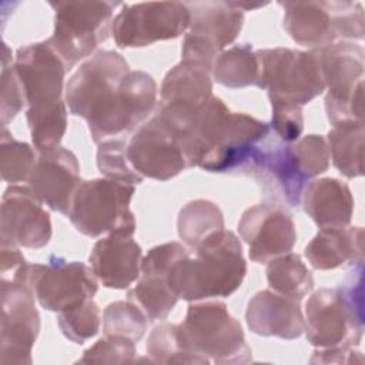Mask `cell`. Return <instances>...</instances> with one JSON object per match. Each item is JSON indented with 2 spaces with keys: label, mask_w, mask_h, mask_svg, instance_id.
I'll list each match as a JSON object with an SVG mask.
<instances>
[{
  "label": "cell",
  "mask_w": 365,
  "mask_h": 365,
  "mask_svg": "<svg viewBox=\"0 0 365 365\" xmlns=\"http://www.w3.org/2000/svg\"><path fill=\"white\" fill-rule=\"evenodd\" d=\"M1 127L7 124L27 106L23 84L13 64H1Z\"/></svg>",
  "instance_id": "40"
},
{
  "label": "cell",
  "mask_w": 365,
  "mask_h": 365,
  "mask_svg": "<svg viewBox=\"0 0 365 365\" xmlns=\"http://www.w3.org/2000/svg\"><path fill=\"white\" fill-rule=\"evenodd\" d=\"M188 348L214 364H247L252 351L242 327L221 301H207L188 307L180 324Z\"/></svg>",
  "instance_id": "6"
},
{
  "label": "cell",
  "mask_w": 365,
  "mask_h": 365,
  "mask_svg": "<svg viewBox=\"0 0 365 365\" xmlns=\"http://www.w3.org/2000/svg\"><path fill=\"white\" fill-rule=\"evenodd\" d=\"M178 237L182 242L197 250L211 235L224 230V217L220 207L210 200H192L178 212Z\"/></svg>",
  "instance_id": "29"
},
{
  "label": "cell",
  "mask_w": 365,
  "mask_h": 365,
  "mask_svg": "<svg viewBox=\"0 0 365 365\" xmlns=\"http://www.w3.org/2000/svg\"><path fill=\"white\" fill-rule=\"evenodd\" d=\"M157 83L145 71H130L106 110L88 124L94 143L118 138L140 125L154 110Z\"/></svg>",
  "instance_id": "16"
},
{
  "label": "cell",
  "mask_w": 365,
  "mask_h": 365,
  "mask_svg": "<svg viewBox=\"0 0 365 365\" xmlns=\"http://www.w3.org/2000/svg\"><path fill=\"white\" fill-rule=\"evenodd\" d=\"M190 21V9L182 1L123 4L113 20L111 34L121 48L145 47L180 37L188 30Z\"/></svg>",
  "instance_id": "12"
},
{
  "label": "cell",
  "mask_w": 365,
  "mask_h": 365,
  "mask_svg": "<svg viewBox=\"0 0 365 365\" xmlns=\"http://www.w3.org/2000/svg\"><path fill=\"white\" fill-rule=\"evenodd\" d=\"M147 315L133 301H114L103 312L104 335H121L134 342L147 331Z\"/></svg>",
  "instance_id": "35"
},
{
  "label": "cell",
  "mask_w": 365,
  "mask_h": 365,
  "mask_svg": "<svg viewBox=\"0 0 365 365\" xmlns=\"http://www.w3.org/2000/svg\"><path fill=\"white\" fill-rule=\"evenodd\" d=\"M322 78L328 93L325 111L332 125L364 123L365 51L354 41H335L317 50Z\"/></svg>",
  "instance_id": "7"
},
{
  "label": "cell",
  "mask_w": 365,
  "mask_h": 365,
  "mask_svg": "<svg viewBox=\"0 0 365 365\" xmlns=\"http://www.w3.org/2000/svg\"><path fill=\"white\" fill-rule=\"evenodd\" d=\"M125 58L113 50H98L87 58L66 84V104L71 114L93 123L114 98L130 73Z\"/></svg>",
  "instance_id": "11"
},
{
  "label": "cell",
  "mask_w": 365,
  "mask_h": 365,
  "mask_svg": "<svg viewBox=\"0 0 365 365\" xmlns=\"http://www.w3.org/2000/svg\"><path fill=\"white\" fill-rule=\"evenodd\" d=\"M284 29L299 46L321 50L336 40H362L364 7L359 1H279Z\"/></svg>",
  "instance_id": "4"
},
{
  "label": "cell",
  "mask_w": 365,
  "mask_h": 365,
  "mask_svg": "<svg viewBox=\"0 0 365 365\" xmlns=\"http://www.w3.org/2000/svg\"><path fill=\"white\" fill-rule=\"evenodd\" d=\"M127 299L137 304L148 319H165L178 302V295L173 291L165 277L141 275Z\"/></svg>",
  "instance_id": "33"
},
{
  "label": "cell",
  "mask_w": 365,
  "mask_h": 365,
  "mask_svg": "<svg viewBox=\"0 0 365 365\" xmlns=\"http://www.w3.org/2000/svg\"><path fill=\"white\" fill-rule=\"evenodd\" d=\"M211 74L214 80L230 88L258 87L259 64L251 44L232 46L215 58Z\"/></svg>",
  "instance_id": "30"
},
{
  "label": "cell",
  "mask_w": 365,
  "mask_h": 365,
  "mask_svg": "<svg viewBox=\"0 0 365 365\" xmlns=\"http://www.w3.org/2000/svg\"><path fill=\"white\" fill-rule=\"evenodd\" d=\"M24 262H26V259H24L23 254L20 252L19 247L1 244V257H0L1 275H6V272L11 271V269L16 271Z\"/></svg>",
  "instance_id": "44"
},
{
  "label": "cell",
  "mask_w": 365,
  "mask_h": 365,
  "mask_svg": "<svg viewBox=\"0 0 365 365\" xmlns=\"http://www.w3.org/2000/svg\"><path fill=\"white\" fill-rule=\"evenodd\" d=\"M269 135V124L245 113H231L217 144L198 167L210 173L237 174L254 148Z\"/></svg>",
  "instance_id": "21"
},
{
  "label": "cell",
  "mask_w": 365,
  "mask_h": 365,
  "mask_svg": "<svg viewBox=\"0 0 365 365\" xmlns=\"http://www.w3.org/2000/svg\"><path fill=\"white\" fill-rule=\"evenodd\" d=\"M301 202L319 230L344 228L351 224L355 201L349 187L338 178L324 177L308 182Z\"/></svg>",
  "instance_id": "24"
},
{
  "label": "cell",
  "mask_w": 365,
  "mask_h": 365,
  "mask_svg": "<svg viewBox=\"0 0 365 365\" xmlns=\"http://www.w3.org/2000/svg\"><path fill=\"white\" fill-rule=\"evenodd\" d=\"M267 281L275 292L301 301L314 288V278L301 257L287 252L267 262Z\"/></svg>",
  "instance_id": "31"
},
{
  "label": "cell",
  "mask_w": 365,
  "mask_h": 365,
  "mask_svg": "<svg viewBox=\"0 0 365 365\" xmlns=\"http://www.w3.org/2000/svg\"><path fill=\"white\" fill-rule=\"evenodd\" d=\"M135 342L121 335H106L83 352L77 364H131Z\"/></svg>",
  "instance_id": "39"
},
{
  "label": "cell",
  "mask_w": 365,
  "mask_h": 365,
  "mask_svg": "<svg viewBox=\"0 0 365 365\" xmlns=\"http://www.w3.org/2000/svg\"><path fill=\"white\" fill-rule=\"evenodd\" d=\"M191 14L188 31L181 47V60L212 70L215 58L240 34L244 11L231 1L187 3Z\"/></svg>",
  "instance_id": "13"
},
{
  "label": "cell",
  "mask_w": 365,
  "mask_h": 365,
  "mask_svg": "<svg viewBox=\"0 0 365 365\" xmlns=\"http://www.w3.org/2000/svg\"><path fill=\"white\" fill-rule=\"evenodd\" d=\"M53 235L50 214L29 185H9L1 197V244L44 248Z\"/></svg>",
  "instance_id": "18"
},
{
  "label": "cell",
  "mask_w": 365,
  "mask_h": 365,
  "mask_svg": "<svg viewBox=\"0 0 365 365\" xmlns=\"http://www.w3.org/2000/svg\"><path fill=\"white\" fill-rule=\"evenodd\" d=\"M364 123L348 121L335 124L327 143L334 167L346 178L364 174Z\"/></svg>",
  "instance_id": "28"
},
{
  "label": "cell",
  "mask_w": 365,
  "mask_h": 365,
  "mask_svg": "<svg viewBox=\"0 0 365 365\" xmlns=\"http://www.w3.org/2000/svg\"><path fill=\"white\" fill-rule=\"evenodd\" d=\"M54 9V30L47 38L63 58L67 70L91 57L111 31L113 16L120 1H50Z\"/></svg>",
  "instance_id": "5"
},
{
  "label": "cell",
  "mask_w": 365,
  "mask_h": 365,
  "mask_svg": "<svg viewBox=\"0 0 365 365\" xmlns=\"http://www.w3.org/2000/svg\"><path fill=\"white\" fill-rule=\"evenodd\" d=\"M245 321L251 332L281 339L299 338L305 328L299 301L271 289L254 294L247 305Z\"/></svg>",
  "instance_id": "23"
},
{
  "label": "cell",
  "mask_w": 365,
  "mask_h": 365,
  "mask_svg": "<svg viewBox=\"0 0 365 365\" xmlns=\"http://www.w3.org/2000/svg\"><path fill=\"white\" fill-rule=\"evenodd\" d=\"M80 184V164L73 151L58 145L38 153L29 187L43 205L68 217Z\"/></svg>",
  "instance_id": "20"
},
{
  "label": "cell",
  "mask_w": 365,
  "mask_h": 365,
  "mask_svg": "<svg viewBox=\"0 0 365 365\" xmlns=\"http://www.w3.org/2000/svg\"><path fill=\"white\" fill-rule=\"evenodd\" d=\"M259 64L258 88L268 91L271 103L304 106L325 91L317 51L288 47L255 51Z\"/></svg>",
  "instance_id": "9"
},
{
  "label": "cell",
  "mask_w": 365,
  "mask_h": 365,
  "mask_svg": "<svg viewBox=\"0 0 365 365\" xmlns=\"http://www.w3.org/2000/svg\"><path fill=\"white\" fill-rule=\"evenodd\" d=\"M127 157L143 177L158 181H168L188 167L178 141L155 114L131 137Z\"/></svg>",
  "instance_id": "19"
},
{
  "label": "cell",
  "mask_w": 365,
  "mask_h": 365,
  "mask_svg": "<svg viewBox=\"0 0 365 365\" xmlns=\"http://www.w3.org/2000/svg\"><path fill=\"white\" fill-rule=\"evenodd\" d=\"M187 257L188 252L180 242L171 241L155 245L141 259V275H158L167 278L171 268Z\"/></svg>",
  "instance_id": "41"
},
{
  "label": "cell",
  "mask_w": 365,
  "mask_h": 365,
  "mask_svg": "<svg viewBox=\"0 0 365 365\" xmlns=\"http://www.w3.org/2000/svg\"><path fill=\"white\" fill-rule=\"evenodd\" d=\"M97 168L104 178L128 185H138L144 178L131 165L127 157V143L120 138L104 140L98 144Z\"/></svg>",
  "instance_id": "36"
},
{
  "label": "cell",
  "mask_w": 365,
  "mask_h": 365,
  "mask_svg": "<svg viewBox=\"0 0 365 365\" xmlns=\"http://www.w3.org/2000/svg\"><path fill=\"white\" fill-rule=\"evenodd\" d=\"M23 84L33 145L37 153L60 145L67 128V104L63 87L67 67L50 43L20 47L13 63Z\"/></svg>",
  "instance_id": "1"
},
{
  "label": "cell",
  "mask_w": 365,
  "mask_h": 365,
  "mask_svg": "<svg viewBox=\"0 0 365 365\" xmlns=\"http://www.w3.org/2000/svg\"><path fill=\"white\" fill-rule=\"evenodd\" d=\"M135 188L108 178L81 181L78 185L68 218L74 228L87 237L103 234H127L135 231L134 214L130 201Z\"/></svg>",
  "instance_id": "8"
},
{
  "label": "cell",
  "mask_w": 365,
  "mask_h": 365,
  "mask_svg": "<svg viewBox=\"0 0 365 365\" xmlns=\"http://www.w3.org/2000/svg\"><path fill=\"white\" fill-rule=\"evenodd\" d=\"M247 262L240 238L222 230L205 240L195 257L182 258L167 275L173 291L185 301H201L215 297H228L242 284Z\"/></svg>",
  "instance_id": "2"
},
{
  "label": "cell",
  "mask_w": 365,
  "mask_h": 365,
  "mask_svg": "<svg viewBox=\"0 0 365 365\" xmlns=\"http://www.w3.org/2000/svg\"><path fill=\"white\" fill-rule=\"evenodd\" d=\"M291 150L302 175L307 180L325 173L329 167V148L322 135L308 134L297 140V143H291Z\"/></svg>",
  "instance_id": "38"
},
{
  "label": "cell",
  "mask_w": 365,
  "mask_h": 365,
  "mask_svg": "<svg viewBox=\"0 0 365 365\" xmlns=\"http://www.w3.org/2000/svg\"><path fill=\"white\" fill-rule=\"evenodd\" d=\"M147 355L155 364H208L187 345L180 324L157 325L147 339Z\"/></svg>",
  "instance_id": "32"
},
{
  "label": "cell",
  "mask_w": 365,
  "mask_h": 365,
  "mask_svg": "<svg viewBox=\"0 0 365 365\" xmlns=\"http://www.w3.org/2000/svg\"><path fill=\"white\" fill-rule=\"evenodd\" d=\"M30 288L1 278L0 364L30 365L31 351L40 332V315Z\"/></svg>",
  "instance_id": "15"
},
{
  "label": "cell",
  "mask_w": 365,
  "mask_h": 365,
  "mask_svg": "<svg viewBox=\"0 0 365 365\" xmlns=\"http://www.w3.org/2000/svg\"><path fill=\"white\" fill-rule=\"evenodd\" d=\"M311 364H362L364 356L354 348H319L309 359Z\"/></svg>",
  "instance_id": "43"
},
{
  "label": "cell",
  "mask_w": 365,
  "mask_h": 365,
  "mask_svg": "<svg viewBox=\"0 0 365 365\" xmlns=\"http://www.w3.org/2000/svg\"><path fill=\"white\" fill-rule=\"evenodd\" d=\"M36 161L37 155L31 145L16 140L7 127H1L0 170L3 181L11 185L29 181Z\"/></svg>",
  "instance_id": "34"
},
{
  "label": "cell",
  "mask_w": 365,
  "mask_h": 365,
  "mask_svg": "<svg viewBox=\"0 0 365 365\" xmlns=\"http://www.w3.org/2000/svg\"><path fill=\"white\" fill-rule=\"evenodd\" d=\"M143 251L133 235L108 234L90 252V267L97 279L111 289H125L140 278Z\"/></svg>",
  "instance_id": "22"
},
{
  "label": "cell",
  "mask_w": 365,
  "mask_h": 365,
  "mask_svg": "<svg viewBox=\"0 0 365 365\" xmlns=\"http://www.w3.org/2000/svg\"><path fill=\"white\" fill-rule=\"evenodd\" d=\"M11 279L30 288L40 307L53 312L77 307L91 299L98 289L91 267L60 257H51L46 264L24 262Z\"/></svg>",
  "instance_id": "10"
},
{
  "label": "cell",
  "mask_w": 365,
  "mask_h": 365,
  "mask_svg": "<svg viewBox=\"0 0 365 365\" xmlns=\"http://www.w3.org/2000/svg\"><path fill=\"white\" fill-rule=\"evenodd\" d=\"M238 232L248 245L251 261L258 264H267L291 252L297 241L292 215L274 204H258L247 208L238 221Z\"/></svg>",
  "instance_id": "17"
},
{
  "label": "cell",
  "mask_w": 365,
  "mask_h": 365,
  "mask_svg": "<svg viewBox=\"0 0 365 365\" xmlns=\"http://www.w3.org/2000/svg\"><path fill=\"white\" fill-rule=\"evenodd\" d=\"M362 285L317 289L305 304L307 341L315 348H354L364 335Z\"/></svg>",
  "instance_id": "3"
},
{
  "label": "cell",
  "mask_w": 365,
  "mask_h": 365,
  "mask_svg": "<svg viewBox=\"0 0 365 365\" xmlns=\"http://www.w3.org/2000/svg\"><path fill=\"white\" fill-rule=\"evenodd\" d=\"M271 127L284 143H294L304 130L302 107L289 103H271Z\"/></svg>",
  "instance_id": "42"
},
{
  "label": "cell",
  "mask_w": 365,
  "mask_h": 365,
  "mask_svg": "<svg viewBox=\"0 0 365 365\" xmlns=\"http://www.w3.org/2000/svg\"><path fill=\"white\" fill-rule=\"evenodd\" d=\"M160 96L161 104L201 106L212 97L211 70L181 60L165 74Z\"/></svg>",
  "instance_id": "27"
},
{
  "label": "cell",
  "mask_w": 365,
  "mask_h": 365,
  "mask_svg": "<svg viewBox=\"0 0 365 365\" xmlns=\"http://www.w3.org/2000/svg\"><path fill=\"white\" fill-rule=\"evenodd\" d=\"M304 255L314 269L328 271L364 262V228H321L307 244Z\"/></svg>",
  "instance_id": "25"
},
{
  "label": "cell",
  "mask_w": 365,
  "mask_h": 365,
  "mask_svg": "<svg viewBox=\"0 0 365 365\" xmlns=\"http://www.w3.org/2000/svg\"><path fill=\"white\" fill-rule=\"evenodd\" d=\"M100 308L91 299L58 312L57 324L61 334L74 344H84L100 331Z\"/></svg>",
  "instance_id": "37"
},
{
  "label": "cell",
  "mask_w": 365,
  "mask_h": 365,
  "mask_svg": "<svg viewBox=\"0 0 365 365\" xmlns=\"http://www.w3.org/2000/svg\"><path fill=\"white\" fill-rule=\"evenodd\" d=\"M230 114L224 101L215 96L191 114L180 141L188 167H198L204 155L217 144Z\"/></svg>",
  "instance_id": "26"
},
{
  "label": "cell",
  "mask_w": 365,
  "mask_h": 365,
  "mask_svg": "<svg viewBox=\"0 0 365 365\" xmlns=\"http://www.w3.org/2000/svg\"><path fill=\"white\" fill-rule=\"evenodd\" d=\"M237 174L252 177L265 197L295 208L301 204L307 178L291 150V143L262 140Z\"/></svg>",
  "instance_id": "14"
}]
</instances>
